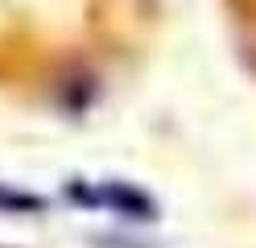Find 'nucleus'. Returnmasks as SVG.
<instances>
[{"mask_svg": "<svg viewBox=\"0 0 256 248\" xmlns=\"http://www.w3.org/2000/svg\"><path fill=\"white\" fill-rule=\"evenodd\" d=\"M100 198H104V203H112V207H120V211H128V215L140 211V219H153V203H149L140 190L124 186V182H112V186H104Z\"/></svg>", "mask_w": 256, "mask_h": 248, "instance_id": "f257e3e1", "label": "nucleus"}]
</instances>
